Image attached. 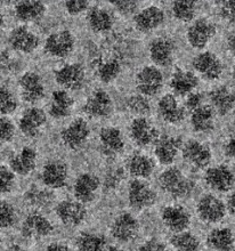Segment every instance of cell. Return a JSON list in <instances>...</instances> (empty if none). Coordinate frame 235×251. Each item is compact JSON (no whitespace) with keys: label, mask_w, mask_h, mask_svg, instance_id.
Masks as SVG:
<instances>
[{"label":"cell","mask_w":235,"mask_h":251,"mask_svg":"<svg viewBox=\"0 0 235 251\" xmlns=\"http://www.w3.org/2000/svg\"><path fill=\"white\" fill-rule=\"evenodd\" d=\"M232 76H233V80L235 81V65L233 66V70H232Z\"/></svg>","instance_id":"60"},{"label":"cell","mask_w":235,"mask_h":251,"mask_svg":"<svg viewBox=\"0 0 235 251\" xmlns=\"http://www.w3.org/2000/svg\"><path fill=\"white\" fill-rule=\"evenodd\" d=\"M7 251H26V250H24V249H22L21 248V247H19V246H13V247H10V248L7 250Z\"/></svg>","instance_id":"57"},{"label":"cell","mask_w":235,"mask_h":251,"mask_svg":"<svg viewBox=\"0 0 235 251\" xmlns=\"http://www.w3.org/2000/svg\"><path fill=\"white\" fill-rule=\"evenodd\" d=\"M69 169L65 162L59 160H51L44 166L41 172V180L48 188H62L66 185Z\"/></svg>","instance_id":"15"},{"label":"cell","mask_w":235,"mask_h":251,"mask_svg":"<svg viewBox=\"0 0 235 251\" xmlns=\"http://www.w3.org/2000/svg\"><path fill=\"white\" fill-rule=\"evenodd\" d=\"M164 246L156 239H151L149 241L144 242L143 245L139 247L138 251H163Z\"/></svg>","instance_id":"52"},{"label":"cell","mask_w":235,"mask_h":251,"mask_svg":"<svg viewBox=\"0 0 235 251\" xmlns=\"http://www.w3.org/2000/svg\"><path fill=\"white\" fill-rule=\"evenodd\" d=\"M206 184L217 192H227L235 184V175L227 166L220 165L211 167L205 175Z\"/></svg>","instance_id":"16"},{"label":"cell","mask_w":235,"mask_h":251,"mask_svg":"<svg viewBox=\"0 0 235 251\" xmlns=\"http://www.w3.org/2000/svg\"><path fill=\"white\" fill-rule=\"evenodd\" d=\"M56 215L65 226L75 227L85 221L87 210L81 202L77 200H63L56 207Z\"/></svg>","instance_id":"10"},{"label":"cell","mask_w":235,"mask_h":251,"mask_svg":"<svg viewBox=\"0 0 235 251\" xmlns=\"http://www.w3.org/2000/svg\"><path fill=\"white\" fill-rule=\"evenodd\" d=\"M26 201L36 208H43L52 201V192L47 188H40L39 186H31L26 192Z\"/></svg>","instance_id":"40"},{"label":"cell","mask_w":235,"mask_h":251,"mask_svg":"<svg viewBox=\"0 0 235 251\" xmlns=\"http://www.w3.org/2000/svg\"><path fill=\"white\" fill-rule=\"evenodd\" d=\"M193 68L200 75L208 81L217 80L223 73V64L219 57L211 51H203L193 58Z\"/></svg>","instance_id":"8"},{"label":"cell","mask_w":235,"mask_h":251,"mask_svg":"<svg viewBox=\"0 0 235 251\" xmlns=\"http://www.w3.org/2000/svg\"><path fill=\"white\" fill-rule=\"evenodd\" d=\"M164 12L157 6H150L138 12L134 17L136 29L147 33L159 27L164 22Z\"/></svg>","instance_id":"28"},{"label":"cell","mask_w":235,"mask_h":251,"mask_svg":"<svg viewBox=\"0 0 235 251\" xmlns=\"http://www.w3.org/2000/svg\"><path fill=\"white\" fill-rule=\"evenodd\" d=\"M90 136V127L82 118L73 120L61 132L63 144L70 150H78L87 142Z\"/></svg>","instance_id":"7"},{"label":"cell","mask_w":235,"mask_h":251,"mask_svg":"<svg viewBox=\"0 0 235 251\" xmlns=\"http://www.w3.org/2000/svg\"><path fill=\"white\" fill-rule=\"evenodd\" d=\"M227 46H229L231 53L235 56V32L231 33L229 38H227Z\"/></svg>","instance_id":"56"},{"label":"cell","mask_w":235,"mask_h":251,"mask_svg":"<svg viewBox=\"0 0 235 251\" xmlns=\"http://www.w3.org/2000/svg\"><path fill=\"white\" fill-rule=\"evenodd\" d=\"M47 121L45 112L39 107L32 106L24 111L19 121L21 132L26 137H36L40 134Z\"/></svg>","instance_id":"18"},{"label":"cell","mask_w":235,"mask_h":251,"mask_svg":"<svg viewBox=\"0 0 235 251\" xmlns=\"http://www.w3.org/2000/svg\"><path fill=\"white\" fill-rule=\"evenodd\" d=\"M181 139L171 135L159 136L154 146V154L162 165H171L180 152Z\"/></svg>","instance_id":"27"},{"label":"cell","mask_w":235,"mask_h":251,"mask_svg":"<svg viewBox=\"0 0 235 251\" xmlns=\"http://www.w3.org/2000/svg\"><path fill=\"white\" fill-rule=\"evenodd\" d=\"M136 86L141 95L154 96L163 86V75L160 69L154 65L144 66L136 75Z\"/></svg>","instance_id":"3"},{"label":"cell","mask_w":235,"mask_h":251,"mask_svg":"<svg viewBox=\"0 0 235 251\" xmlns=\"http://www.w3.org/2000/svg\"><path fill=\"white\" fill-rule=\"evenodd\" d=\"M113 109L111 96L103 89H97L87 100L83 111L92 118H105L110 116Z\"/></svg>","instance_id":"24"},{"label":"cell","mask_w":235,"mask_h":251,"mask_svg":"<svg viewBox=\"0 0 235 251\" xmlns=\"http://www.w3.org/2000/svg\"><path fill=\"white\" fill-rule=\"evenodd\" d=\"M106 239L103 234L83 232L77 238V248L79 251H103Z\"/></svg>","instance_id":"37"},{"label":"cell","mask_w":235,"mask_h":251,"mask_svg":"<svg viewBox=\"0 0 235 251\" xmlns=\"http://www.w3.org/2000/svg\"><path fill=\"white\" fill-rule=\"evenodd\" d=\"M3 22H5V21H3V15H2V13L0 12V29H1V27H2Z\"/></svg>","instance_id":"59"},{"label":"cell","mask_w":235,"mask_h":251,"mask_svg":"<svg viewBox=\"0 0 235 251\" xmlns=\"http://www.w3.org/2000/svg\"><path fill=\"white\" fill-rule=\"evenodd\" d=\"M159 185L164 193L175 199H183L192 193L194 185L177 167H170L160 174Z\"/></svg>","instance_id":"1"},{"label":"cell","mask_w":235,"mask_h":251,"mask_svg":"<svg viewBox=\"0 0 235 251\" xmlns=\"http://www.w3.org/2000/svg\"><path fill=\"white\" fill-rule=\"evenodd\" d=\"M55 80L64 90L81 89L86 81L85 69L78 63L65 64L55 71Z\"/></svg>","instance_id":"4"},{"label":"cell","mask_w":235,"mask_h":251,"mask_svg":"<svg viewBox=\"0 0 235 251\" xmlns=\"http://www.w3.org/2000/svg\"><path fill=\"white\" fill-rule=\"evenodd\" d=\"M157 200L156 192L143 179L131 180L128 187V201L135 209L151 207Z\"/></svg>","instance_id":"11"},{"label":"cell","mask_w":235,"mask_h":251,"mask_svg":"<svg viewBox=\"0 0 235 251\" xmlns=\"http://www.w3.org/2000/svg\"><path fill=\"white\" fill-rule=\"evenodd\" d=\"M171 13L174 17L181 22H189L194 19L196 13V3L189 0H178L171 3Z\"/></svg>","instance_id":"39"},{"label":"cell","mask_w":235,"mask_h":251,"mask_svg":"<svg viewBox=\"0 0 235 251\" xmlns=\"http://www.w3.org/2000/svg\"><path fill=\"white\" fill-rule=\"evenodd\" d=\"M64 7L70 15L76 16L86 12L89 8V1H87V0H70V1H65Z\"/></svg>","instance_id":"47"},{"label":"cell","mask_w":235,"mask_h":251,"mask_svg":"<svg viewBox=\"0 0 235 251\" xmlns=\"http://www.w3.org/2000/svg\"><path fill=\"white\" fill-rule=\"evenodd\" d=\"M17 100L12 90L5 86L0 87V114L8 116L16 111Z\"/></svg>","instance_id":"41"},{"label":"cell","mask_w":235,"mask_h":251,"mask_svg":"<svg viewBox=\"0 0 235 251\" xmlns=\"http://www.w3.org/2000/svg\"><path fill=\"white\" fill-rule=\"evenodd\" d=\"M75 100L64 89L52 92L49 103V114L55 119H64L72 112Z\"/></svg>","instance_id":"30"},{"label":"cell","mask_w":235,"mask_h":251,"mask_svg":"<svg viewBox=\"0 0 235 251\" xmlns=\"http://www.w3.org/2000/svg\"><path fill=\"white\" fill-rule=\"evenodd\" d=\"M196 212L202 222L213 224L225 217L226 205L224 202L212 194H206L200 199L196 204Z\"/></svg>","instance_id":"6"},{"label":"cell","mask_w":235,"mask_h":251,"mask_svg":"<svg viewBox=\"0 0 235 251\" xmlns=\"http://www.w3.org/2000/svg\"><path fill=\"white\" fill-rule=\"evenodd\" d=\"M161 219L169 231L181 233L186 231L191 224L188 211L182 205H168L161 212Z\"/></svg>","instance_id":"19"},{"label":"cell","mask_w":235,"mask_h":251,"mask_svg":"<svg viewBox=\"0 0 235 251\" xmlns=\"http://www.w3.org/2000/svg\"><path fill=\"white\" fill-rule=\"evenodd\" d=\"M234 118H235V116H234Z\"/></svg>","instance_id":"61"},{"label":"cell","mask_w":235,"mask_h":251,"mask_svg":"<svg viewBox=\"0 0 235 251\" xmlns=\"http://www.w3.org/2000/svg\"><path fill=\"white\" fill-rule=\"evenodd\" d=\"M8 41L13 50L24 54L32 53L39 46V38L37 34L23 25L12 30Z\"/></svg>","instance_id":"21"},{"label":"cell","mask_w":235,"mask_h":251,"mask_svg":"<svg viewBox=\"0 0 235 251\" xmlns=\"http://www.w3.org/2000/svg\"><path fill=\"white\" fill-rule=\"evenodd\" d=\"M45 251H72L68 245L61 242H54L49 245Z\"/></svg>","instance_id":"54"},{"label":"cell","mask_w":235,"mask_h":251,"mask_svg":"<svg viewBox=\"0 0 235 251\" xmlns=\"http://www.w3.org/2000/svg\"><path fill=\"white\" fill-rule=\"evenodd\" d=\"M122 177V172L120 169L117 170H112L111 173H108V175L106 176V179H105V185L108 188H114L118 185L119 182L121 180Z\"/></svg>","instance_id":"51"},{"label":"cell","mask_w":235,"mask_h":251,"mask_svg":"<svg viewBox=\"0 0 235 251\" xmlns=\"http://www.w3.org/2000/svg\"><path fill=\"white\" fill-rule=\"evenodd\" d=\"M176 251H199L200 242L194 234L189 232L176 233L170 240Z\"/></svg>","instance_id":"38"},{"label":"cell","mask_w":235,"mask_h":251,"mask_svg":"<svg viewBox=\"0 0 235 251\" xmlns=\"http://www.w3.org/2000/svg\"><path fill=\"white\" fill-rule=\"evenodd\" d=\"M54 232V225L52 222L38 211H32L24 218L21 225V233L26 239H43Z\"/></svg>","instance_id":"2"},{"label":"cell","mask_w":235,"mask_h":251,"mask_svg":"<svg viewBox=\"0 0 235 251\" xmlns=\"http://www.w3.org/2000/svg\"><path fill=\"white\" fill-rule=\"evenodd\" d=\"M37 151L31 146H24L15 153L9 161V168L14 174L20 176H27L33 172L37 166Z\"/></svg>","instance_id":"25"},{"label":"cell","mask_w":235,"mask_h":251,"mask_svg":"<svg viewBox=\"0 0 235 251\" xmlns=\"http://www.w3.org/2000/svg\"><path fill=\"white\" fill-rule=\"evenodd\" d=\"M104 251H122V250H121V249H119L118 247H113V246H111V247H108V248L105 249Z\"/></svg>","instance_id":"58"},{"label":"cell","mask_w":235,"mask_h":251,"mask_svg":"<svg viewBox=\"0 0 235 251\" xmlns=\"http://www.w3.org/2000/svg\"><path fill=\"white\" fill-rule=\"evenodd\" d=\"M21 96L27 103H37L45 96L43 78L36 72H26L19 81Z\"/></svg>","instance_id":"13"},{"label":"cell","mask_w":235,"mask_h":251,"mask_svg":"<svg viewBox=\"0 0 235 251\" xmlns=\"http://www.w3.org/2000/svg\"><path fill=\"white\" fill-rule=\"evenodd\" d=\"M202 100H203V97L201 94L193 92L189 94V95H187L186 102H185V106H186V109H188L189 111H193L202 105Z\"/></svg>","instance_id":"50"},{"label":"cell","mask_w":235,"mask_h":251,"mask_svg":"<svg viewBox=\"0 0 235 251\" xmlns=\"http://www.w3.org/2000/svg\"><path fill=\"white\" fill-rule=\"evenodd\" d=\"M87 22L90 30L96 33H104L110 31L114 25V16L112 12L104 7H93L87 14Z\"/></svg>","instance_id":"31"},{"label":"cell","mask_w":235,"mask_h":251,"mask_svg":"<svg viewBox=\"0 0 235 251\" xmlns=\"http://www.w3.org/2000/svg\"><path fill=\"white\" fill-rule=\"evenodd\" d=\"M222 16L227 22L231 24H235V0H230V1H224L220 8Z\"/></svg>","instance_id":"49"},{"label":"cell","mask_w":235,"mask_h":251,"mask_svg":"<svg viewBox=\"0 0 235 251\" xmlns=\"http://www.w3.org/2000/svg\"><path fill=\"white\" fill-rule=\"evenodd\" d=\"M128 109L131 111L132 113L137 114L139 117H144L150 113L151 105L147 97L137 94V95H131L127 100Z\"/></svg>","instance_id":"44"},{"label":"cell","mask_w":235,"mask_h":251,"mask_svg":"<svg viewBox=\"0 0 235 251\" xmlns=\"http://www.w3.org/2000/svg\"><path fill=\"white\" fill-rule=\"evenodd\" d=\"M98 190H100V179L90 173H85L78 176L73 185V194L76 200L81 203L92 202L96 197Z\"/></svg>","instance_id":"26"},{"label":"cell","mask_w":235,"mask_h":251,"mask_svg":"<svg viewBox=\"0 0 235 251\" xmlns=\"http://www.w3.org/2000/svg\"><path fill=\"white\" fill-rule=\"evenodd\" d=\"M157 112L163 121L170 125H178L185 119V107L181 105L173 94L163 95L157 103Z\"/></svg>","instance_id":"22"},{"label":"cell","mask_w":235,"mask_h":251,"mask_svg":"<svg viewBox=\"0 0 235 251\" xmlns=\"http://www.w3.org/2000/svg\"><path fill=\"white\" fill-rule=\"evenodd\" d=\"M14 14L21 22H37L46 14V6L41 1H20L14 7Z\"/></svg>","instance_id":"32"},{"label":"cell","mask_w":235,"mask_h":251,"mask_svg":"<svg viewBox=\"0 0 235 251\" xmlns=\"http://www.w3.org/2000/svg\"><path fill=\"white\" fill-rule=\"evenodd\" d=\"M183 158L189 166L194 167L196 169L206 168L211 161V151L203 143L189 139L182 150Z\"/></svg>","instance_id":"14"},{"label":"cell","mask_w":235,"mask_h":251,"mask_svg":"<svg viewBox=\"0 0 235 251\" xmlns=\"http://www.w3.org/2000/svg\"><path fill=\"white\" fill-rule=\"evenodd\" d=\"M100 148L102 153L108 158H114L125 149V141L121 131L115 127H104L100 131Z\"/></svg>","instance_id":"20"},{"label":"cell","mask_w":235,"mask_h":251,"mask_svg":"<svg viewBox=\"0 0 235 251\" xmlns=\"http://www.w3.org/2000/svg\"><path fill=\"white\" fill-rule=\"evenodd\" d=\"M150 57L157 66H168L173 63L175 44L170 38L159 37L152 40L149 48Z\"/></svg>","instance_id":"23"},{"label":"cell","mask_w":235,"mask_h":251,"mask_svg":"<svg viewBox=\"0 0 235 251\" xmlns=\"http://www.w3.org/2000/svg\"><path fill=\"white\" fill-rule=\"evenodd\" d=\"M17 212L14 205L8 201H0V229L12 227L16 223Z\"/></svg>","instance_id":"42"},{"label":"cell","mask_w":235,"mask_h":251,"mask_svg":"<svg viewBox=\"0 0 235 251\" xmlns=\"http://www.w3.org/2000/svg\"><path fill=\"white\" fill-rule=\"evenodd\" d=\"M15 136V125L5 116H0V144L8 143Z\"/></svg>","instance_id":"46"},{"label":"cell","mask_w":235,"mask_h":251,"mask_svg":"<svg viewBox=\"0 0 235 251\" xmlns=\"http://www.w3.org/2000/svg\"><path fill=\"white\" fill-rule=\"evenodd\" d=\"M115 9L122 15H131L137 10L138 2L131 1V0H120V1H112Z\"/></svg>","instance_id":"48"},{"label":"cell","mask_w":235,"mask_h":251,"mask_svg":"<svg viewBox=\"0 0 235 251\" xmlns=\"http://www.w3.org/2000/svg\"><path fill=\"white\" fill-rule=\"evenodd\" d=\"M15 186V174L7 166L0 165V195L7 194Z\"/></svg>","instance_id":"45"},{"label":"cell","mask_w":235,"mask_h":251,"mask_svg":"<svg viewBox=\"0 0 235 251\" xmlns=\"http://www.w3.org/2000/svg\"><path fill=\"white\" fill-rule=\"evenodd\" d=\"M129 132H131L132 142L141 148H145L152 143H156L159 137L156 127L145 117L135 118L129 127Z\"/></svg>","instance_id":"17"},{"label":"cell","mask_w":235,"mask_h":251,"mask_svg":"<svg viewBox=\"0 0 235 251\" xmlns=\"http://www.w3.org/2000/svg\"><path fill=\"white\" fill-rule=\"evenodd\" d=\"M216 33V26L206 19L196 20L187 29L188 44L196 50H202L210 43Z\"/></svg>","instance_id":"12"},{"label":"cell","mask_w":235,"mask_h":251,"mask_svg":"<svg viewBox=\"0 0 235 251\" xmlns=\"http://www.w3.org/2000/svg\"><path fill=\"white\" fill-rule=\"evenodd\" d=\"M199 85V79L192 71L177 69L170 78V88L180 96L189 95Z\"/></svg>","instance_id":"29"},{"label":"cell","mask_w":235,"mask_h":251,"mask_svg":"<svg viewBox=\"0 0 235 251\" xmlns=\"http://www.w3.org/2000/svg\"><path fill=\"white\" fill-rule=\"evenodd\" d=\"M121 66L118 61H108L102 64L98 68V78L104 83H110L118 78L120 75Z\"/></svg>","instance_id":"43"},{"label":"cell","mask_w":235,"mask_h":251,"mask_svg":"<svg viewBox=\"0 0 235 251\" xmlns=\"http://www.w3.org/2000/svg\"><path fill=\"white\" fill-rule=\"evenodd\" d=\"M207 242L210 248L216 251H232L235 239L230 228H215L209 233Z\"/></svg>","instance_id":"36"},{"label":"cell","mask_w":235,"mask_h":251,"mask_svg":"<svg viewBox=\"0 0 235 251\" xmlns=\"http://www.w3.org/2000/svg\"><path fill=\"white\" fill-rule=\"evenodd\" d=\"M227 209H229L230 214L235 216V192L233 194H231L229 198V201H227Z\"/></svg>","instance_id":"55"},{"label":"cell","mask_w":235,"mask_h":251,"mask_svg":"<svg viewBox=\"0 0 235 251\" xmlns=\"http://www.w3.org/2000/svg\"><path fill=\"white\" fill-rule=\"evenodd\" d=\"M154 165L149 156L135 153L128 160V172L135 179H145L152 175Z\"/></svg>","instance_id":"35"},{"label":"cell","mask_w":235,"mask_h":251,"mask_svg":"<svg viewBox=\"0 0 235 251\" xmlns=\"http://www.w3.org/2000/svg\"><path fill=\"white\" fill-rule=\"evenodd\" d=\"M210 102L217 113L225 116L234 107L235 95L230 88L225 86L216 87L209 94Z\"/></svg>","instance_id":"33"},{"label":"cell","mask_w":235,"mask_h":251,"mask_svg":"<svg viewBox=\"0 0 235 251\" xmlns=\"http://www.w3.org/2000/svg\"><path fill=\"white\" fill-rule=\"evenodd\" d=\"M191 126L198 132H209L215 127L213 109L208 105H201L193 110L191 114Z\"/></svg>","instance_id":"34"},{"label":"cell","mask_w":235,"mask_h":251,"mask_svg":"<svg viewBox=\"0 0 235 251\" xmlns=\"http://www.w3.org/2000/svg\"><path fill=\"white\" fill-rule=\"evenodd\" d=\"M138 221L129 212H122L111 224V234L120 242H131L138 234Z\"/></svg>","instance_id":"9"},{"label":"cell","mask_w":235,"mask_h":251,"mask_svg":"<svg viewBox=\"0 0 235 251\" xmlns=\"http://www.w3.org/2000/svg\"><path fill=\"white\" fill-rule=\"evenodd\" d=\"M75 36L68 30L52 33L45 41V50L52 57H68L75 50Z\"/></svg>","instance_id":"5"},{"label":"cell","mask_w":235,"mask_h":251,"mask_svg":"<svg viewBox=\"0 0 235 251\" xmlns=\"http://www.w3.org/2000/svg\"><path fill=\"white\" fill-rule=\"evenodd\" d=\"M225 154L230 159L235 160V134L227 139L225 144Z\"/></svg>","instance_id":"53"}]
</instances>
